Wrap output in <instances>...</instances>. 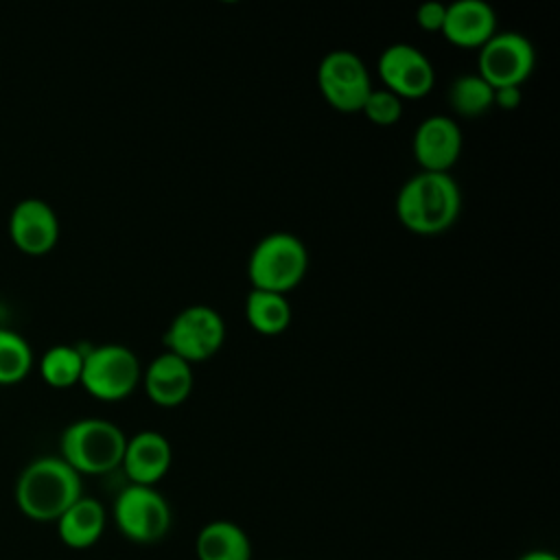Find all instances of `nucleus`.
Listing matches in <instances>:
<instances>
[{"label": "nucleus", "instance_id": "obj_21", "mask_svg": "<svg viewBox=\"0 0 560 560\" xmlns=\"http://www.w3.org/2000/svg\"><path fill=\"white\" fill-rule=\"evenodd\" d=\"M33 365V348L13 328L0 326V383H15L28 374Z\"/></svg>", "mask_w": 560, "mask_h": 560}, {"label": "nucleus", "instance_id": "obj_6", "mask_svg": "<svg viewBox=\"0 0 560 560\" xmlns=\"http://www.w3.org/2000/svg\"><path fill=\"white\" fill-rule=\"evenodd\" d=\"M225 322L221 313L208 304H190L182 308L162 335L166 352L186 363L212 359L225 343Z\"/></svg>", "mask_w": 560, "mask_h": 560}, {"label": "nucleus", "instance_id": "obj_12", "mask_svg": "<svg viewBox=\"0 0 560 560\" xmlns=\"http://www.w3.org/2000/svg\"><path fill=\"white\" fill-rule=\"evenodd\" d=\"M9 234L22 252L46 254L59 238L57 212L39 197H24L11 208Z\"/></svg>", "mask_w": 560, "mask_h": 560}, {"label": "nucleus", "instance_id": "obj_16", "mask_svg": "<svg viewBox=\"0 0 560 560\" xmlns=\"http://www.w3.org/2000/svg\"><path fill=\"white\" fill-rule=\"evenodd\" d=\"M105 508L94 497H79L55 523L63 545L72 549L92 547L105 532Z\"/></svg>", "mask_w": 560, "mask_h": 560}, {"label": "nucleus", "instance_id": "obj_10", "mask_svg": "<svg viewBox=\"0 0 560 560\" xmlns=\"http://www.w3.org/2000/svg\"><path fill=\"white\" fill-rule=\"evenodd\" d=\"M383 88L402 101L422 98L433 90L435 70L431 59L411 44H389L376 59Z\"/></svg>", "mask_w": 560, "mask_h": 560}, {"label": "nucleus", "instance_id": "obj_2", "mask_svg": "<svg viewBox=\"0 0 560 560\" xmlns=\"http://www.w3.org/2000/svg\"><path fill=\"white\" fill-rule=\"evenodd\" d=\"M79 497H83L81 475L59 455L31 459L15 481L20 512L39 523L57 521Z\"/></svg>", "mask_w": 560, "mask_h": 560}, {"label": "nucleus", "instance_id": "obj_11", "mask_svg": "<svg viewBox=\"0 0 560 560\" xmlns=\"http://www.w3.org/2000/svg\"><path fill=\"white\" fill-rule=\"evenodd\" d=\"M462 129L455 118L433 114L420 120L411 138V153L420 171L448 173L462 155Z\"/></svg>", "mask_w": 560, "mask_h": 560}, {"label": "nucleus", "instance_id": "obj_14", "mask_svg": "<svg viewBox=\"0 0 560 560\" xmlns=\"http://www.w3.org/2000/svg\"><path fill=\"white\" fill-rule=\"evenodd\" d=\"M173 464L171 442L160 431H138L127 438L122 470L131 483L155 486Z\"/></svg>", "mask_w": 560, "mask_h": 560}, {"label": "nucleus", "instance_id": "obj_13", "mask_svg": "<svg viewBox=\"0 0 560 560\" xmlns=\"http://www.w3.org/2000/svg\"><path fill=\"white\" fill-rule=\"evenodd\" d=\"M140 383L153 405L173 409L186 402V398L192 394L195 374L190 363L164 350L151 359L147 368H142Z\"/></svg>", "mask_w": 560, "mask_h": 560}, {"label": "nucleus", "instance_id": "obj_7", "mask_svg": "<svg viewBox=\"0 0 560 560\" xmlns=\"http://www.w3.org/2000/svg\"><path fill=\"white\" fill-rule=\"evenodd\" d=\"M317 88L332 109L341 114H357L372 92V79L357 52L335 48L319 59Z\"/></svg>", "mask_w": 560, "mask_h": 560}, {"label": "nucleus", "instance_id": "obj_19", "mask_svg": "<svg viewBox=\"0 0 560 560\" xmlns=\"http://www.w3.org/2000/svg\"><path fill=\"white\" fill-rule=\"evenodd\" d=\"M494 88L475 74H459L451 81L446 101L451 109L462 118H477L492 107Z\"/></svg>", "mask_w": 560, "mask_h": 560}, {"label": "nucleus", "instance_id": "obj_23", "mask_svg": "<svg viewBox=\"0 0 560 560\" xmlns=\"http://www.w3.org/2000/svg\"><path fill=\"white\" fill-rule=\"evenodd\" d=\"M444 13H446V4L438 0H429L416 9V24L427 33H440L444 24Z\"/></svg>", "mask_w": 560, "mask_h": 560}, {"label": "nucleus", "instance_id": "obj_22", "mask_svg": "<svg viewBox=\"0 0 560 560\" xmlns=\"http://www.w3.org/2000/svg\"><path fill=\"white\" fill-rule=\"evenodd\" d=\"M405 101L398 98L394 92L385 90V88H372V92L368 94L361 114L376 127H392L402 118L405 112Z\"/></svg>", "mask_w": 560, "mask_h": 560}, {"label": "nucleus", "instance_id": "obj_9", "mask_svg": "<svg viewBox=\"0 0 560 560\" xmlns=\"http://www.w3.org/2000/svg\"><path fill=\"white\" fill-rule=\"evenodd\" d=\"M536 52L518 31H497L477 55V74L492 88H521L534 72Z\"/></svg>", "mask_w": 560, "mask_h": 560}, {"label": "nucleus", "instance_id": "obj_25", "mask_svg": "<svg viewBox=\"0 0 560 560\" xmlns=\"http://www.w3.org/2000/svg\"><path fill=\"white\" fill-rule=\"evenodd\" d=\"M518 560H558V556H556V553H551V551L534 549V551H527L525 556H521Z\"/></svg>", "mask_w": 560, "mask_h": 560}, {"label": "nucleus", "instance_id": "obj_15", "mask_svg": "<svg viewBox=\"0 0 560 560\" xmlns=\"http://www.w3.org/2000/svg\"><path fill=\"white\" fill-rule=\"evenodd\" d=\"M444 39L459 48H481L497 33V13L486 0H455L446 4Z\"/></svg>", "mask_w": 560, "mask_h": 560}, {"label": "nucleus", "instance_id": "obj_3", "mask_svg": "<svg viewBox=\"0 0 560 560\" xmlns=\"http://www.w3.org/2000/svg\"><path fill=\"white\" fill-rule=\"evenodd\" d=\"M125 431L98 416L77 418L59 435V457L79 475H105L120 466L125 455Z\"/></svg>", "mask_w": 560, "mask_h": 560}, {"label": "nucleus", "instance_id": "obj_8", "mask_svg": "<svg viewBox=\"0 0 560 560\" xmlns=\"http://www.w3.org/2000/svg\"><path fill=\"white\" fill-rule=\"evenodd\" d=\"M118 532L140 545L158 542L171 529V508L153 486H125L114 501Z\"/></svg>", "mask_w": 560, "mask_h": 560}, {"label": "nucleus", "instance_id": "obj_17", "mask_svg": "<svg viewBox=\"0 0 560 560\" xmlns=\"http://www.w3.org/2000/svg\"><path fill=\"white\" fill-rule=\"evenodd\" d=\"M199 560H252V542L243 527L232 521L203 525L195 540Z\"/></svg>", "mask_w": 560, "mask_h": 560}, {"label": "nucleus", "instance_id": "obj_20", "mask_svg": "<svg viewBox=\"0 0 560 560\" xmlns=\"http://www.w3.org/2000/svg\"><path fill=\"white\" fill-rule=\"evenodd\" d=\"M83 352L79 346L55 343L44 350L39 359V372L52 387H70L79 383L83 368Z\"/></svg>", "mask_w": 560, "mask_h": 560}, {"label": "nucleus", "instance_id": "obj_18", "mask_svg": "<svg viewBox=\"0 0 560 560\" xmlns=\"http://www.w3.org/2000/svg\"><path fill=\"white\" fill-rule=\"evenodd\" d=\"M291 304L287 295L249 289L245 298V319L262 337L282 335L291 324Z\"/></svg>", "mask_w": 560, "mask_h": 560}, {"label": "nucleus", "instance_id": "obj_4", "mask_svg": "<svg viewBox=\"0 0 560 560\" xmlns=\"http://www.w3.org/2000/svg\"><path fill=\"white\" fill-rule=\"evenodd\" d=\"M308 249L291 232H269L249 252L247 280L252 289L287 295L306 276Z\"/></svg>", "mask_w": 560, "mask_h": 560}, {"label": "nucleus", "instance_id": "obj_1", "mask_svg": "<svg viewBox=\"0 0 560 560\" xmlns=\"http://www.w3.org/2000/svg\"><path fill=\"white\" fill-rule=\"evenodd\" d=\"M394 212L400 225L420 236L451 230L462 212V190L451 173H413L396 192Z\"/></svg>", "mask_w": 560, "mask_h": 560}, {"label": "nucleus", "instance_id": "obj_5", "mask_svg": "<svg viewBox=\"0 0 560 560\" xmlns=\"http://www.w3.org/2000/svg\"><path fill=\"white\" fill-rule=\"evenodd\" d=\"M142 378V365L136 352L122 343L90 346L83 352L79 383L101 400L127 398Z\"/></svg>", "mask_w": 560, "mask_h": 560}, {"label": "nucleus", "instance_id": "obj_24", "mask_svg": "<svg viewBox=\"0 0 560 560\" xmlns=\"http://www.w3.org/2000/svg\"><path fill=\"white\" fill-rule=\"evenodd\" d=\"M523 101V90L508 85V88H494L492 92V107H499L503 112H512L521 105Z\"/></svg>", "mask_w": 560, "mask_h": 560}]
</instances>
